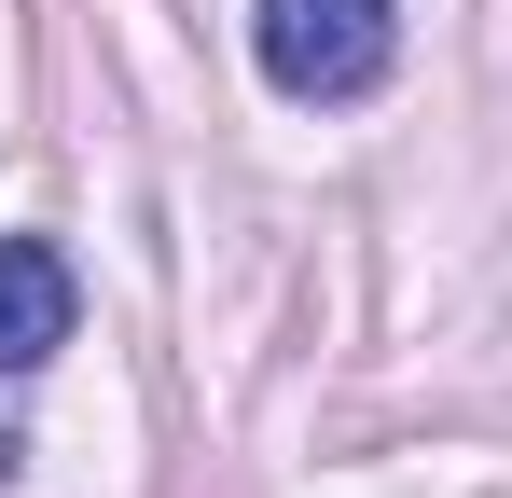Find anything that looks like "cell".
I'll return each instance as SVG.
<instances>
[{"mask_svg":"<svg viewBox=\"0 0 512 498\" xmlns=\"http://www.w3.org/2000/svg\"><path fill=\"white\" fill-rule=\"evenodd\" d=\"M250 56H263L277 97L346 111V97H374L388 56H402V0H250Z\"/></svg>","mask_w":512,"mask_h":498,"instance_id":"obj_1","label":"cell"},{"mask_svg":"<svg viewBox=\"0 0 512 498\" xmlns=\"http://www.w3.org/2000/svg\"><path fill=\"white\" fill-rule=\"evenodd\" d=\"M70 346V263L42 236H0V374H42Z\"/></svg>","mask_w":512,"mask_h":498,"instance_id":"obj_2","label":"cell"},{"mask_svg":"<svg viewBox=\"0 0 512 498\" xmlns=\"http://www.w3.org/2000/svg\"><path fill=\"white\" fill-rule=\"evenodd\" d=\"M0 485H14V443H0Z\"/></svg>","mask_w":512,"mask_h":498,"instance_id":"obj_3","label":"cell"}]
</instances>
